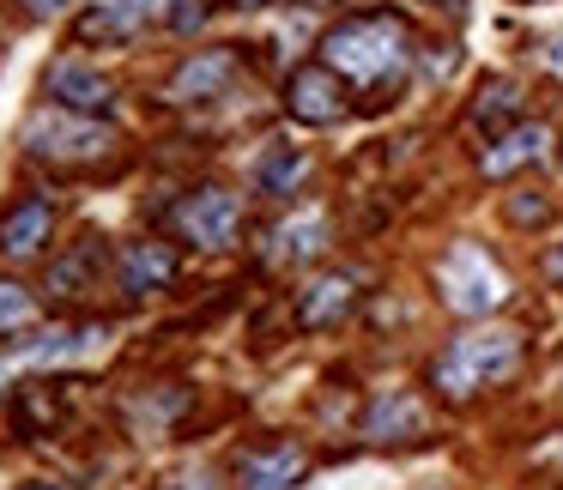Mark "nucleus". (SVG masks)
Masks as SVG:
<instances>
[{
	"mask_svg": "<svg viewBox=\"0 0 563 490\" xmlns=\"http://www.w3.org/2000/svg\"><path fill=\"white\" fill-rule=\"evenodd\" d=\"M406 25L394 13H357L345 19V25H333L328 37H321V62L333 67L340 79H352V86H394V79L406 74Z\"/></svg>",
	"mask_w": 563,
	"mask_h": 490,
	"instance_id": "f257e3e1",
	"label": "nucleus"
},
{
	"mask_svg": "<svg viewBox=\"0 0 563 490\" xmlns=\"http://www.w3.org/2000/svg\"><path fill=\"white\" fill-rule=\"evenodd\" d=\"M515 364H521V333H509V327H478V333L449 339V352L430 364V381H437L449 400H473L478 388H497V381H509Z\"/></svg>",
	"mask_w": 563,
	"mask_h": 490,
	"instance_id": "f03ea898",
	"label": "nucleus"
},
{
	"mask_svg": "<svg viewBox=\"0 0 563 490\" xmlns=\"http://www.w3.org/2000/svg\"><path fill=\"white\" fill-rule=\"evenodd\" d=\"M437 285H442V303L461 309V315H490V309L509 297L503 267L478 243H454L449 255L437 260Z\"/></svg>",
	"mask_w": 563,
	"mask_h": 490,
	"instance_id": "7ed1b4c3",
	"label": "nucleus"
},
{
	"mask_svg": "<svg viewBox=\"0 0 563 490\" xmlns=\"http://www.w3.org/2000/svg\"><path fill=\"white\" fill-rule=\"evenodd\" d=\"M25 146L37 158H62V164H86L103 158L115 146L110 127H98V115H74V110H43L37 122L25 127Z\"/></svg>",
	"mask_w": 563,
	"mask_h": 490,
	"instance_id": "20e7f679",
	"label": "nucleus"
},
{
	"mask_svg": "<svg viewBox=\"0 0 563 490\" xmlns=\"http://www.w3.org/2000/svg\"><path fill=\"white\" fill-rule=\"evenodd\" d=\"M285 110H291L303 127H333L345 115V79L333 74L328 62L297 67L291 86H285Z\"/></svg>",
	"mask_w": 563,
	"mask_h": 490,
	"instance_id": "39448f33",
	"label": "nucleus"
},
{
	"mask_svg": "<svg viewBox=\"0 0 563 490\" xmlns=\"http://www.w3.org/2000/svg\"><path fill=\"white\" fill-rule=\"evenodd\" d=\"M183 231H188V243H200V248H224L236 236V224H243V200L231 194V188H200V194H188L183 200Z\"/></svg>",
	"mask_w": 563,
	"mask_h": 490,
	"instance_id": "423d86ee",
	"label": "nucleus"
},
{
	"mask_svg": "<svg viewBox=\"0 0 563 490\" xmlns=\"http://www.w3.org/2000/svg\"><path fill=\"white\" fill-rule=\"evenodd\" d=\"M43 91L55 98V110H74V115H103L115 103V86L98 74V67H79V62H55L43 74Z\"/></svg>",
	"mask_w": 563,
	"mask_h": 490,
	"instance_id": "0eeeda50",
	"label": "nucleus"
},
{
	"mask_svg": "<svg viewBox=\"0 0 563 490\" xmlns=\"http://www.w3.org/2000/svg\"><path fill=\"white\" fill-rule=\"evenodd\" d=\"M357 272H321L316 285H309L303 297H297V327H309V333H321V327H340L345 315L357 309Z\"/></svg>",
	"mask_w": 563,
	"mask_h": 490,
	"instance_id": "6e6552de",
	"label": "nucleus"
},
{
	"mask_svg": "<svg viewBox=\"0 0 563 490\" xmlns=\"http://www.w3.org/2000/svg\"><path fill=\"white\" fill-rule=\"evenodd\" d=\"M545 146H551V134L539 122H521V127H509V134H497L485 152H478V170L490 176V182H503V176H515V170H527V164H539L545 158Z\"/></svg>",
	"mask_w": 563,
	"mask_h": 490,
	"instance_id": "1a4fd4ad",
	"label": "nucleus"
},
{
	"mask_svg": "<svg viewBox=\"0 0 563 490\" xmlns=\"http://www.w3.org/2000/svg\"><path fill=\"white\" fill-rule=\"evenodd\" d=\"M309 472V460H303V448L297 442H273V448H255V454H243V490H297V478Z\"/></svg>",
	"mask_w": 563,
	"mask_h": 490,
	"instance_id": "9d476101",
	"label": "nucleus"
},
{
	"mask_svg": "<svg viewBox=\"0 0 563 490\" xmlns=\"http://www.w3.org/2000/svg\"><path fill=\"white\" fill-rule=\"evenodd\" d=\"M49 231H55V207L31 194V200H19V207L0 219V248H7L13 260H31V255H43Z\"/></svg>",
	"mask_w": 563,
	"mask_h": 490,
	"instance_id": "9b49d317",
	"label": "nucleus"
},
{
	"mask_svg": "<svg viewBox=\"0 0 563 490\" xmlns=\"http://www.w3.org/2000/svg\"><path fill=\"white\" fill-rule=\"evenodd\" d=\"M418 430H424V405H418V393L388 388V393L369 400V412H364V436L369 442H406V436H418Z\"/></svg>",
	"mask_w": 563,
	"mask_h": 490,
	"instance_id": "f8f14e48",
	"label": "nucleus"
},
{
	"mask_svg": "<svg viewBox=\"0 0 563 490\" xmlns=\"http://www.w3.org/2000/svg\"><path fill=\"white\" fill-rule=\"evenodd\" d=\"M231 74H236V55H224V49L195 55V62H183V67H176V79H170V103H200V98H219V91L231 86Z\"/></svg>",
	"mask_w": 563,
	"mask_h": 490,
	"instance_id": "ddd939ff",
	"label": "nucleus"
},
{
	"mask_svg": "<svg viewBox=\"0 0 563 490\" xmlns=\"http://www.w3.org/2000/svg\"><path fill=\"white\" fill-rule=\"evenodd\" d=\"M115 279H122L128 297H146V291H164V285L176 279V255L164 243H134L122 255V267H115Z\"/></svg>",
	"mask_w": 563,
	"mask_h": 490,
	"instance_id": "4468645a",
	"label": "nucleus"
},
{
	"mask_svg": "<svg viewBox=\"0 0 563 490\" xmlns=\"http://www.w3.org/2000/svg\"><path fill=\"white\" fill-rule=\"evenodd\" d=\"M473 127H478L485 140L521 127V86H515V79H490V86L473 98Z\"/></svg>",
	"mask_w": 563,
	"mask_h": 490,
	"instance_id": "2eb2a0df",
	"label": "nucleus"
},
{
	"mask_svg": "<svg viewBox=\"0 0 563 490\" xmlns=\"http://www.w3.org/2000/svg\"><path fill=\"white\" fill-rule=\"evenodd\" d=\"M309 176V158H303V146H267L255 158V194H267V200H285L297 182Z\"/></svg>",
	"mask_w": 563,
	"mask_h": 490,
	"instance_id": "dca6fc26",
	"label": "nucleus"
},
{
	"mask_svg": "<svg viewBox=\"0 0 563 490\" xmlns=\"http://www.w3.org/2000/svg\"><path fill=\"white\" fill-rule=\"evenodd\" d=\"M321 248H328V219L321 212H303V219L273 231V260H316Z\"/></svg>",
	"mask_w": 563,
	"mask_h": 490,
	"instance_id": "f3484780",
	"label": "nucleus"
},
{
	"mask_svg": "<svg viewBox=\"0 0 563 490\" xmlns=\"http://www.w3.org/2000/svg\"><path fill=\"white\" fill-rule=\"evenodd\" d=\"M98 260H103L98 243H79L67 260H55V267H49V291L55 297H79L91 285V272H98Z\"/></svg>",
	"mask_w": 563,
	"mask_h": 490,
	"instance_id": "a211bd4d",
	"label": "nucleus"
},
{
	"mask_svg": "<svg viewBox=\"0 0 563 490\" xmlns=\"http://www.w3.org/2000/svg\"><path fill=\"white\" fill-rule=\"evenodd\" d=\"M140 25V13L134 7H115V0H98V7H91L86 19H79V37H98V43H115V37H128V31Z\"/></svg>",
	"mask_w": 563,
	"mask_h": 490,
	"instance_id": "6ab92c4d",
	"label": "nucleus"
},
{
	"mask_svg": "<svg viewBox=\"0 0 563 490\" xmlns=\"http://www.w3.org/2000/svg\"><path fill=\"white\" fill-rule=\"evenodd\" d=\"M31 321H37V297H31L25 285L0 279V333H13V327H31Z\"/></svg>",
	"mask_w": 563,
	"mask_h": 490,
	"instance_id": "aec40b11",
	"label": "nucleus"
},
{
	"mask_svg": "<svg viewBox=\"0 0 563 490\" xmlns=\"http://www.w3.org/2000/svg\"><path fill=\"white\" fill-rule=\"evenodd\" d=\"M207 13H212V0H170V31H200L207 25Z\"/></svg>",
	"mask_w": 563,
	"mask_h": 490,
	"instance_id": "412c9836",
	"label": "nucleus"
},
{
	"mask_svg": "<svg viewBox=\"0 0 563 490\" xmlns=\"http://www.w3.org/2000/svg\"><path fill=\"white\" fill-rule=\"evenodd\" d=\"M551 219V200L545 194H515L509 200V224H545Z\"/></svg>",
	"mask_w": 563,
	"mask_h": 490,
	"instance_id": "4be33fe9",
	"label": "nucleus"
},
{
	"mask_svg": "<svg viewBox=\"0 0 563 490\" xmlns=\"http://www.w3.org/2000/svg\"><path fill=\"white\" fill-rule=\"evenodd\" d=\"M545 279H551V285H563V243H551V255H545Z\"/></svg>",
	"mask_w": 563,
	"mask_h": 490,
	"instance_id": "5701e85b",
	"label": "nucleus"
},
{
	"mask_svg": "<svg viewBox=\"0 0 563 490\" xmlns=\"http://www.w3.org/2000/svg\"><path fill=\"white\" fill-rule=\"evenodd\" d=\"M164 490H212V478H170Z\"/></svg>",
	"mask_w": 563,
	"mask_h": 490,
	"instance_id": "b1692460",
	"label": "nucleus"
},
{
	"mask_svg": "<svg viewBox=\"0 0 563 490\" xmlns=\"http://www.w3.org/2000/svg\"><path fill=\"white\" fill-rule=\"evenodd\" d=\"M25 490H74V485H25Z\"/></svg>",
	"mask_w": 563,
	"mask_h": 490,
	"instance_id": "393cba45",
	"label": "nucleus"
},
{
	"mask_svg": "<svg viewBox=\"0 0 563 490\" xmlns=\"http://www.w3.org/2000/svg\"><path fill=\"white\" fill-rule=\"evenodd\" d=\"M31 7H62V0H31Z\"/></svg>",
	"mask_w": 563,
	"mask_h": 490,
	"instance_id": "a878e982",
	"label": "nucleus"
},
{
	"mask_svg": "<svg viewBox=\"0 0 563 490\" xmlns=\"http://www.w3.org/2000/svg\"><path fill=\"white\" fill-rule=\"evenodd\" d=\"M430 7H461V0H430Z\"/></svg>",
	"mask_w": 563,
	"mask_h": 490,
	"instance_id": "bb28decb",
	"label": "nucleus"
},
{
	"mask_svg": "<svg viewBox=\"0 0 563 490\" xmlns=\"http://www.w3.org/2000/svg\"><path fill=\"white\" fill-rule=\"evenodd\" d=\"M303 7H328V0H303Z\"/></svg>",
	"mask_w": 563,
	"mask_h": 490,
	"instance_id": "cd10ccee",
	"label": "nucleus"
},
{
	"mask_svg": "<svg viewBox=\"0 0 563 490\" xmlns=\"http://www.w3.org/2000/svg\"><path fill=\"white\" fill-rule=\"evenodd\" d=\"M243 7H261V0H243Z\"/></svg>",
	"mask_w": 563,
	"mask_h": 490,
	"instance_id": "c85d7f7f",
	"label": "nucleus"
}]
</instances>
